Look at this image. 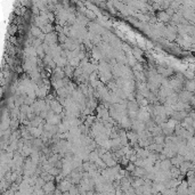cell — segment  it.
I'll return each mask as SVG.
<instances>
[{"instance_id":"obj_1","label":"cell","mask_w":195,"mask_h":195,"mask_svg":"<svg viewBox=\"0 0 195 195\" xmlns=\"http://www.w3.org/2000/svg\"><path fill=\"white\" fill-rule=\"evenodd\" d=\"M42 189L45 190L46 195L55 193V184H54V181H48V182H46L45 186L42 187Z\"/></svg>"},{"instance_id":"obj_2","label":"cell","mask_w":195,"mask_h":195,"mask_svg":"<svg viewBox=\"0 0 195 195\" xmlns=\"http://www.w3.org/2000/svg\"><path fill=\"white\" fill-rule=\"evenodd\" d=\"M157 72L162 75V76H169L173 74V71L171 69H164V67H157Z\"/></svg>"},{"instance_id":"obj_3","label":"cell","mask_w":195,"mask_h":195,"mask_svg":"<svg viewBox=\"0 0 195 195\" xmlns=\"http://www.w3.org/2000/svg\"><path fill=\"white\" fill-rule=\"evenodd\" d=\"M127 107H128V110H129V111L136 112V111H138V103H137V102L131 101V102H129V103L127 104Z\"/></svg>"},{"instance_id":"obj_4","label":"cell","mask_w":195,"mask_h":195,"mask_svg":"<svg viewBox=\"0 0 195 195\" xmlns=\"http://www.w3.org/2000/svg\"><path fill=\"white\" fill-rule=\"evenodd\" d=\"M157 16H159V18H160L161 21H163V22H168V21L170 20V16H169L168 13H165V12H160Z\"/></svg>"},{"instance_id":"obj_5","label":"cell","mask_w":195,"mask_h":195,"mask_svg":"<svg viewBox=\"0 0 195 195\" xmlns=\"http://www.w3.org/2000/svg\"><path fill=\"white\" fill-rule=\"evenodd\" d=\"M31 32H32V34L33 36H41V31L39 30V29H37V28H32V30H31Z\"/></svg>"}]
</instances>
